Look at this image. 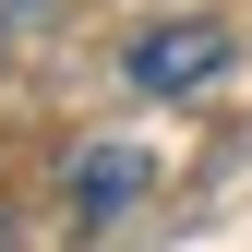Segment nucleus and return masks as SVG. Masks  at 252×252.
Instances as JSON below:
<instances>
[{
	"mask_svg": "<svg viewBox=\"0 0 252 252\" xmlns=\"http://www.w3.org/2000/svg\"><path fill=\"white\" fill-rule=\"evenodd\" d=\"M132 192H144V156H132V144H84V180H72V204H84V216H120Z\"/></svg>",
	"mask_w": 252,
	"mask_h": 252,
	"instance_id": "obj_2",
	"label": "nucleus"
},
{
	"mask_svg": "<svg viewBox=\"0 0 252 252\" xmlns=\"http://www.w3.org/2000/svg\"><path fill=\"white\" fill-rule=\"evenodd\" d=\"M120 72H132L144 96H204V84L228 72V24H144V36L120 48Z\"/></svg>",
	"mask_w": 252,
	"mask_h": 252,
	"instance_id": "obj_1",
	"label": "nucleus"
},
{
	"mask_svg": "<svg viewBox=\"0 0 252 252\" xmlns=\"http://www.w3.org/2000/svg\"><path fill=\"white\" fill-rule=\"evenodd\" d=\"M0 252H12V216H0Z\"/></svg>",
	"mask_w": 252,
	"mask_h": 252,
	"instance_id": "obj_3",
	"label": "nucleus"
}]
</instances>
